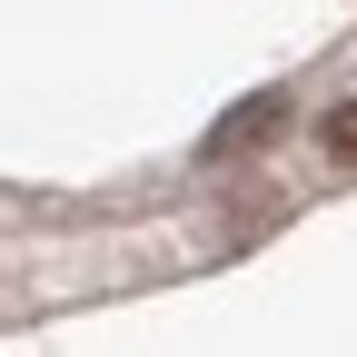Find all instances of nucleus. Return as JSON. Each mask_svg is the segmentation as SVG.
Instances as JSON below:
<instances>
[{"label": "nucleus", "mask_w": 357, "mask_h": 357, "mask_svg": "<svg viewBox=\"0 0 357 357\" xmlns=\"http://www.w3.org/2000/svg\"><path fill=\"white\" fill-rule=\"evenodd\" d=\"M278 129H288V109H278V100H248V109H229V119L208 129V149H218V159H229V149H268Z\"/></svg>", "instance_id": "1"}, {"label": "nucleus", "mask_w": 357, "mask_h": 357, "mask_svg": "<svg viewBox=\"0 0 357 357\" xmlns=\"http://www.w3.org/2000/svg\"><path fill=\"white\" fill-rule=\"evenodd\" d=\"M318 149H328L337 169H357V100H337V109L318 119Z\"/></svg>", "instance_id": "2"}]
</instances>
